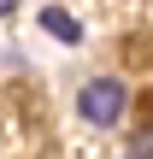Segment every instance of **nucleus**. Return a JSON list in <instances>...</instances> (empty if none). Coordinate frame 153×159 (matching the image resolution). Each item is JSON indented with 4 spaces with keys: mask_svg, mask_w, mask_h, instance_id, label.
<instances>
[{
    "mask_svg": "<svg viewBox=\"0 0 153 159\" xmlns=\"http://www.w3.org/2000/svg\"><path fill=\"white\" fill-rule=\"evenodd\" d=\"M41 24H47V35H59V41H77V35H83V30H77V18H71V12H59V6H47V12H41Z\"/></svg>",
    "mask_w": 153,
    "mask_h": 159,
    "instance_id": "f03ea898",
    "label": "nucleus"
},
{
    "mask_svg": "<svg viewBox=\"0 0 153 159\" xmlns=\"http://www.w3.org/2000/svg\"><path fill=\"white\" fill-rule=\"evenodd\" d=\"M12 6H18V0H0V18H6V12H12Z\"/></svg>",
    "mask_w": 153,
    "mask_h": 159,
    "instance_id": "20e7f679",
    "label": "nucleus"
},
{
    "mask_svg": "<svg viewBox=\"0 0 153 159\" xmlns=\"http://www.w3.org/2000/svg\"><path fill=\"white\" fill-rule=\"evenodd\" d=\"M124 100H130V94H124V83H118V77H94V83L77 94V112H83L88 124H100V130H106V124H118V118H124Z\"/></svg>",
    "mask_w": 153,
    "mask_h": 159,
    "instance_id": "f257e3e1",
    "label": "nucleus"
},
{
    "mask_svg": "<svg viewBox=\"0 0 153 159\" xmlns=\"http://www.w3.org/2000/svg\"><path fill=\"white\" fill-rule=\"evenodd\" d=\"M130 159H153V124H147V130H136V142H130Z\"/></svg>",
    "mask_w": 153,
    "mask_h": 159,
    "instance_id": "7ed1b4c3",
    "label": "nucleus"
}]
</instances>
